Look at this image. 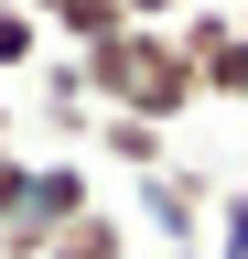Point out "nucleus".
<instances>
[{
	"instance_id": "f257e3e1",
	"label": "nucleus",
	"mask_w": 248,
	"mask_h": 259,
	"mask_svg": "<svg viewBox=\"0 0 248 259\" xmlns=\"http://www.w3.org/2000/svg\"><path fill=\"white\" fill-rule=\"evenodd\" d=\"M76 65V87H86V108L97 119H151V130H173L183 108H205V76L183 65V44L173 32H119V44H97V54H65Z\"/></svg>"
},
{
	"instance_id": "f03ea898",
	"label": "nucleus",
	"mask_w": 248,
	"mask_h": 259,
	"mask_svg": "<svg viewBox=\"0 0 248 259\" xmlns=\"http://www.w3.org/2000/svg\"><path fill=\"white\" fill-rule=\"evenodd\" d=\"M97 205V173H86V151H33V173H22V205L0 227V259H43L65 227Z\"/></svg>"
},
{
	"instance_id": "7ed1b4c3",
	"label": "nucleus",
	"mask_w": 248,
	"mask_h": 259,
	"mask_svg": "<svg viewBox=\"0 0 248 259\" xmlns=\"http://www.w3.org/2000/svg\"><path fill=\"white\" fill-rule=\"evenodd\" d=\"M140 216H151V238H162L173 259H205V216H216V184L194 173V162H162V173H140Z\"/></svg>"
},
{
	"instance_id": "20e7f679",
	"label": "nucleus",
	"mask_w": 248,
	"mask_h": 259,
	"mask_svg": "<svg viewBox=\"0 0 248 259\" xmlns=\"http://www.w3.org/2000/svg\"><path fill=\"white\" fill-rule=\"evenodd\" d=\"M86 151H97V162H119V173H162V162H173V130H151V119H97V130H86Z\"/></svg>"
},
{
	"instance_id": "39448f33",
	"label": "nucleus",
	"mask_w": 248,
	"mask_h": 259,
	"mask_svg": "<svg viewBox=\"0 0 248 259\" xmlns=\"http://www.w3.org/2000/svg\"><path fill=\"white\" fill-rule=\"evenodd\" d=\"M43 130L65 151H86V130H97V108H86V87H76V65H43Z\"/></svg>"
},
{
	"instance_id": "423d86ee",
	"label": "nucleus",
	"mask_w": 248,
	"mask_h": 259,
	"mask_svg": "<svg viewBox=\"0 0 248 259\" xmlns=\"http://www.w3.org/2000/svg\"><path fill=\"white\" fill-rule=\"evenodd\" d=\"M43 259H130V216H119V205H86Z\"/></svg>"
},
{
	"instance_id": "0eeeda50",
	"label": "nucleus",
	"mask_w": 248,
	"mask_h": 259,
	"mask_svg": "<svg viewBox=\"0 0 248 259\" xmlns=\"http://www.w3.org/2000/svg\"><path fill=\"white\" fill-rule=\"evenodd\" d=\"M43 32H54V44H65V54H97V44H119V32H130V22H119V0H65V11H54Z\"/></svg>"
},
{
	"instance_id": "6e6552de",
	"label": "nucleus",
	"mask_w": 248,
	"mask_h": 259,
	"mask_svg": "<svg viewBox=\"0 0 248 259\" xmlns=\"http://www.w3.org/2000/svg\"><path fill=\"white\" fill-rule=\"evenodd\" d=\"M22 65H54V32H43L33 11H11V0H0V76H22Z\"/></svg>"
},
{
	"instance_id": "1a4fd4ad",
	"label": "nucleus",
	"mask_w": 248,
	"mask_h": 259,
	"mask_svg": "<svg viewBox=\"0 0 248 259\" xmlns=\"http://www.w3.org/2000/svg\"><path fill=\"white\" fill-rule=\"evenodd\" d=\"M205 259H248V184H227V194H216V216H205Z\"/></svg>"
},
{
	"instance_id": "9d476101",
	"label": "nucleus",
	"mask_w": 248,
	"mask_h": 259,
	"mask_svg": "<svg viewBox=\"0 0 248 259\" xmlns=\"http://www.w3.org/2000/svg\"><path fill=\"white\" fill-rule=\"evenodd\" d=\"M194 76H205V97H227V108H248V32H237V44L216 54V65H194Z\"/></svg>"
},
{
	"instance_id": "9b49d317",
	"label": "nucleus",
	"mask_w": 248,
	"mask_h": 259,
	"mask_svg": "<svg viewBox=\"0 0 248 259\" xmlns=\"http://www.w3.org/2000/svg\"><path fill=\"white\" fill-rule=\"evenodd\" d=\"M183 11H194V0H119V22H140V32H173Z\"/></svg>"
},
{
	"instance_id": "f8f14e48",
	"label": "nucleus",
	"mask_w": 248,
	"mask_h": 259,
	"mask_svg": "<svg viewBox=\"0 0 248 259\" xmlns=\"http://www.w3.org/2000/svg\"><path fill=\"white\" fill-rule=\"evenodd\" d=\"M22 173H33V151H22V162H0V227H11V205H22Z\"/></svg>"
},
{
	"instance_id": "ddd939ff",
	"label": "nucleus",
	"mask_w": 248,
	"mask_h": 259,
	"mask_svg": "<svg viewBox=\"0 0 248 259\" xmlns=\"http://www.w3.org/2000/svg\"><path fill=\"white\" fill-rule=\"evenodd\" d=\"M0 162H22V130H11V97H0Z\"/></svg>"
},
{
	"instance_id": "4468645a",
	"label": "nucleus",
	"mask_w": 248,
	"mask_h": 259,
	"mask_svg": "<svg viewBox=\"0 0 248 259\" xmlns=\"http://www.w3.org/2000/svg\"><path fill=\"white\" fill-rule=\"evenodd\" d=\"M11 11H33V22H54V11H65V0H11Z\"/></svg>"
},
{
	"instance_id": "2eb2a0df",
	"label": "nucleus",
	"mask_w": 248,
	"mask_h": 259,
	"mask_svg": "<svg viewBox=\"0 0 248 259\" xmlns=\"http://www.w3.org/2000/svg\"><path fill=\"white\" fill-rule=\"evenodd\" d=\"M205 11H248V0H205Z\"/></svg>"
}]
</instances>
